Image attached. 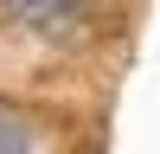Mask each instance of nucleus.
I'll use <instances>...</instances> for the list:
<instances>
[{
    "label": "nucleus",
    "mask_w": 160,
    "mask_h": 154,
    "mask_svg": "<svg viewBox=\"0 0 160 154\" xmlns=\"http://www.w3.org/2000/svg\"><path fill=\"white\" fill-rule=\"evenodd\" d=\"M0 7H7L19 26L45 32V38H64V32H77V19H83V0H0Z\"/></svg>",
    "instance_id": "nucleus-1"
}]
</instances>
